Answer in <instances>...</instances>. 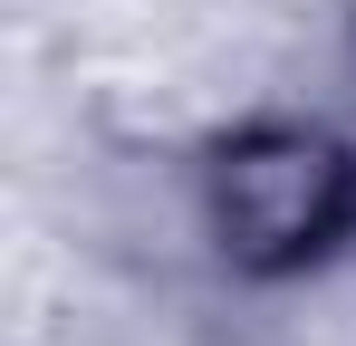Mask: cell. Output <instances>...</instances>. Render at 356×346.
Wrapping results in <instances>:
<instances>
[{"label":"cell","mask_w":356,"mask_h":346,"mask_svg":"<svg viewBox=\"0 0 356 346\" xmlns=\"http://www.w3.org/2000/svg\"><path fill=\"white\" fill-rule=\"evenodd\" d=\"M202 222L250 279H289L356 231V145L327 125H241L202 164Z\"/></svg>","instance_id":"1"},{"label":"cell","mask_w":356,"mask_h":346,"mask_svg":"<svg viewBox=\"0 0 356 346\" xmlns=\"http://www.w3.org/2000/svg\"><path fill=\"white\" fill-rule=\"evenodd\" d=\"M347 106H356V39H347Z\"/></svg>","instance_id":"2"}]
</instances>
